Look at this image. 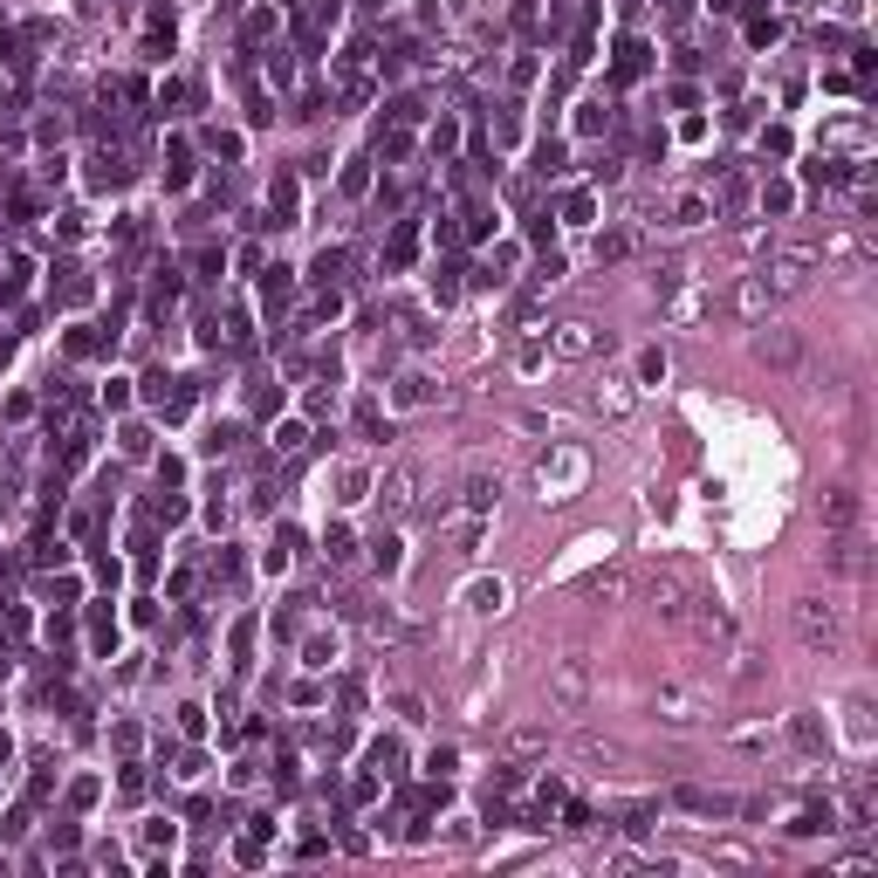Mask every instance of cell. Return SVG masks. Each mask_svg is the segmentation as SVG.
Here are the masks:
<instances>
[{"mask_svg": "<svg viewBox=\"0 0 878 878\" xmlns=\"http://www.w3.org/2000/svg\"><path fill=\"white\" fill-rule=\"evenodd\" d=\"M735 309H741V316H748V323H762V316H769V309H776V289H769V281H762V275H748V281H741V289H735Z\"/></svg>", "mask_w": 878, "mask_h": 878, "instance_id": "obj_9", "label": "cell"}, {"mask_svg": "<svg viewBox=\"0 0 878 878\" xmlns=\"http://www.w3.org/2000/svg\"><path fill=\"white\" fill-rule=\"evenodd\" d=\"M419 487H426V474H419V467H398L392 481H384V495H378V501L392 508V515H405V508H419Z\"/></svg>", "mask_w": 878, "mask_h": 878, "instance_id": "obj_8", "label": "cell"}, {"mask_svg": "<svg viewBox=\"0 0 878 878\" xmlns=\"http://www.w3.org/2000/svg\"><path fill=\"white\" fill-rule=\"evenodd\" d=\"M625 570H598V577H590V598H625Z\"/></svg>", "mask_w": 878, "mask_h": 878, "instance_id": "obj_14", "label": "cell"}, {"mask_svg": "<svg viewBox=\"0 0 878 878\" xmlns=\"http://www.w3.org/2000/svg\"><path fill=\"white\" fill-rule=\"evenodd\" d=\"M789 625H796V638H804L810 652H831V645L844 638V611L831 598H804V604L789 611Z\"/></svg>", "mask_w": 878, "mask_h": 878, "instance_id": "obj_1", "label": "cell"}, {"mask_svg": "<svg viewBox=\"0 0 878 878\" xmlns=\"http://www.w3.org/2000/svg\"><path fill=\"white\" fill-rule=\"evenodd\" d=\"M645 604H652L659 617H686V604H693V577L680 570V563H659V570L645 577Z\"/></svg>", "mask_w": 878, "mask_h": 878, "instance_id": "obj_4", "label": "cell"}, {"mask_svg": "<svg viewBox=\"0 0 878 878\" xmlns=\"http://www.w3.org/2000/svg\"><path fill=\"white\" fill-rule=\"evenodd\" d=\"M823 268V254L817 247H769V268H762V281L776 296H796V289H810V275Z\"/></svg>", "mask_w": 878, "mask_h": 878, "instance_id": "obj_2", "label": "cell"}, {"mask_svg": "<svg viewBox=\"0 0 878 878\" xmlns=\"http://www.w3.org/2000/svg\"><path fill=\"white\" fill-rule=\"evenodd\" d=\"M501 748L508 755H542V748H550V728H542V720H522V728L501 735Z\"/></svg>", "mask_w": 878, "mask_h": 878, "instance_id": "obj_11", "label": "cell"}, {"mask_svg": "<svg viewBox=\"0 0 878 878\" xmlns=\"http://www.w3.org/2000/svg\"><path fill=\"white\" fill-rule=\"evenodd\" d=\"M604 344H611V337H604L598 323H584V316H577V323H563V337H556V350H563V357H598Z\"/></svg>", "mask_w": 878, "mask_h": 878, "instance_id": "obj_7", "label": "cell"}, {"mask_svg": "<svg viewBox=\"0 0 878 878\" xmlns=\"http://www.w3.org/2000/svg\"><path fill=\"white\" fill-rule=\"evenodd\" d=\"M823 522H831V529H851V522H858V495H851V487H831V501H823Z\"/></svg>", "mask_w": 878, "mask_h": 878, "instance_id": "obj_12", "label": "cell"}, {"mask_svg": "<svg viewBox=\"0 0 878 878\" xmlns=\"http://www.w3.org/2000/svg\"><path fill=\"white\" fill-rule=\"evenodd\" d=\"M755 357H762V365H776V371H796V365H804V337L783 330V323H769L762 337H755Z\"/></svg>", "mask_w": 878, "mask_h": 878, "instance_id": "obj_6", "label": "cell"}, {"mask_svg": "<svg viewBox=\"0 0 878 878\" xmlns=\"http://www.w3.org/2000/svg\"><path fill=\"white\" fill-rule=\"evenodd\" d=\"M604 384H611V392H598V412L625 419V412H632V384H625V378H604Z\"/></svg>", "mask_w": 878, "mask_h": 878, "instance_id": "obj_13", "label": "cell"}, {"mask_svg": "<svg viewBox=\"0 0 878 878\" xmlns=\"http://www.w3.org/2000/svg\"><path fill=\"white\" fill-rule=\"evenodd\" d=\"M584 474H590V460L577 447H556L535 467V487H542V501H570V487H584Z\"/></svg>", "mask_w": 878, "mask_h": 878, "instance_id": "obj_3", "label": "cell"}, {"mask_svg": "<svg viewBox=\"0 0 878 878\" xmlns=\"http://www.w3.org/2000/svg\"><path fill=\"white\" fill-rule=\"evenodd\" d=\"M659 714L666 720H680V728H693L707 707H701V693H686V686H659Z\"/></svg>", "mask_w": 878, "mask_h": 878, "instance_id": "obj_10", "label": "cell"}, {"mask_svg": "<svg viewBox=\"0 0 878 878\" xmlns=\"http://www.w3.org/2000/svg\"><path fill=\"white\" fill-rule=\"evenodd\" d=\"M550 701L556 707H584L590 701V666L584 659H556L550 666Z\"/></svg>", "mask_w": 878, "mask_h": 878, "instance_id": "obj_5", "label": "cell"}]
</instances>
